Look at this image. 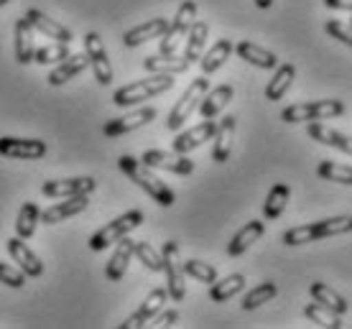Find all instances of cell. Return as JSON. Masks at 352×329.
I'll use <instances>...</instances> for the list:
<instances>
[{"mask_svg":"<svg viewBox=\"0 0 352 329\" xmlns=\"http://www.w3.org/2000/svg\"><path fill=\"white\" fill-rule=\"evenodd\" d=\"M118 166H120V171H123L125 177L131 179L135 187H141L156 205L171 207L176 202L174 192L166 187V181H161V179L138 159H133V156H120V159H118Z\"/></svg>","mask_w":352,"mask_h":329,"instance_id":"cell-1","label":"cell"},{"mask_svg":"<svg viewBox=\"0 0 352 329\" xmlns=\"http://www.w3.org/2000/svg\"><path fill=\"white\" fill-rule=\"evenodd\" d=\"M174 87V74H153V77H146V80L131 82L115 92L113 102L118 107H133L141 105L143 100L159 98L164 92Z\"/></svg>","mask_w":352,"mask_h":329,"instance_id":"cell-2","label":"cell"},{"mask_svg":"<svg viewBox=\"0 0 352 329\" xmlns=\"http://www.w3.org/2000/svg\"><path fill=\"white\" fill-rule=\"evenodd\" d=\"M350 227H352L350 217H347V214H340V217H329V220H319V223L301 225V227L286 230L281 240L286 242V245H304V242H314V240H322V238L344 235V232H350Z\"/></svg>","mask_w":352,"mask_h":329,"instance_id":"cell-3","label":"cell"},{"mask_svg":"<svg viewBox=\"0 0 352 329\" xmlns=\"http://www.w3.org/2000/svg\"><path fill=\"white\" fill-rule=\"evenodd\" d=\"M143 223H146V214H143L141 209H131V212L120 214V217H115L113 223H107L105 227H100V230L89 238V248L95 250V253L110 248L113 242L125 238V235L131 230H135V227H141Z\"/></svg>","mask_w":352,"mask_h":329,"instance_id":"cell-4","label":"cell"},{"mask_svg":"<svg viewBox=\"0 0 352 329\" xmlns=\"http://www.w3.org/2000/svg\"><path fill=\"white\" fill-rule=\"evenodd\" d=\"M344 115L342 100H317V102H299L281 110L283 123H304V120H327V117Z\"/></svg>","mask_w":352,"mask_h":329,"instance_id":"cell-5","label":"cell"},{"mask_svg":"<svg viewBox=\"0 0 352 329\" xmlns=\"http://www.w3.org/2000/svg\"><path fill=\"white\" fill-rule=\"evenodd\" d=\"M161 260H164V273H166V294L174 299V302H184L186 296V276L182 271V253H179V245L174 240L164 242L161 248Z\"/></svg>","mask_w":352,"mask_h":329,"instance_id":"cell-6","label":"cell"},{"mask_svg":"<svg viewBox=\"0 0 352 329\" xmlns=\"http://www.w3.org/2000/svg\"><path fill=\"white\" fill-rule=\"evenodd\" d=\"M194 21H197V3L194 0H184L179 5V10H176L174 21L168 23L164 36H161V54H174L176 46L186 38Z\"/></svg>","mask_w":352,"mask_h":329,"instance_id":"cell-7","label":"cell"},{"mask_svg":"<svg viewBox=\"0 0 352 329\" xmlns=\"http://www.w3.org/2000/svg\"><path fill=\"white\" fill-rule=\"evenodd\" d=\"M207 87H210V82L207 80H194L189 87H186V92L179 98V102L174 105V110L168 113L166 117V131H179L182 125L192 117V113L197 110V105H199V100L204 98V92H207Z\"/></svg>","mask_w":352,"mask_h":329,"instance_id":"cell-8","label":"cell"},{"mask_svg":"<svg viewBox=\"0 0 352 329\" xmlns=\"http://www.w3.org/2000/svg\"><path fill=\"white\" fill-rule=\"evenodd\" d=\"M85 54H87L89 59V67L95 71V80L100 84H110L113 82V67H110V59H107V52H105V41L100 38V34H87L85 36Z\"/></svg>","mask_w":352,"mask_h":329,"instance_id":"cell-9","label":"cell"},{"mask_svg":"<svg viewBox=\"0 0 352 329\" xmlns=\"http://www.w3.org/2000/svg\"><path fill=\"white\" fill-rule=\"evenodd\" d=\"M141 163H146L148 169H161L171 171L179 177H189L194 171V161H189L184 153H168V151H143Z\"/></svg>","mask_w":352,"mask_h":329,"instance_id":"cell-10","label":"cell"},{"mask_svg":"<svg viewBox=\"0 0 352 329\" xmlns=\"http://www.w3.org/2000/svg\"><path fill=\"white\" fill-rule=\"evenodd\" d=\"M156 115H159L156 107H141V110H133V113H128V115H123V117L107 120L105 128H102V133H105V138H118V135L133 133V131H138L143 125H148Z\"/></svg>","mask_w":352,"mask_h":329,"instance_id":"cell-11","label":"cell"},{"mask_svg":"<svg viewBox=\"0 0 352 329\" xmlns=\"http://www.w3.org/2000/svg\"><path fill=\"white\" fill-rule=\"evenodd\" d=\"M0 156L18 161H36L46 156V143L36 138H0Z\"/></svg>","mask_w":352,"mask_h":329,"instance_id":"cell-12","label":"cell"},{"mask_svg":"<svg viewBox=\"0 0 352 329\" xmlns=\"http://www.w3.org/2000/svg\"><path fill=\"white\" fill-rule=\"evenodd\" d=\"M97 181L92 177H77V179H59V181H44V196L52 199H64V196H77V194H89L95 192Z\"/></svg>","mask_w":352,"mask_h":329,"instance_id":"cell-13","label":"cell"},{"mask_svg":"<svg viewBox=\"0 0 352 329\" xmlns=\"http://www.w3.org/2000/svg\"><path fill=\"white\" fill-rule=\"evenodd\" d=\"M87 207H89L87 194L64 196V202H56V205H52L49 209H44V212H38V223H44V225L64 223L67 217H74V214L85 212Z\"/></svg>","mask_w":352,"mask_h":329,"instance_id":"cell-14","label":"cell"},{"mask_svg":"<svg viewBox=\"0 0 352 329\" xmlns=\"http://www.w3.org/2000/svg\"><path fill=\"white\" fill-rule=\"evenodd\" d=\"M166 299H168L166 288H153V291L146 296V302L141 304V309L133 314V317H128L123 324H118V327H120V329H141V327H146V321H151L156 314L161 312V309H164Z\"/></svg>","mask_w":352,"mask_h":329,"instance_id":"cell-15","label":"cell"},{"mask_svg":"<svg viewBox=\"0 0 352 329\" xmlns=\"http://www.w3.org/2000/svg\"><path fill=\"white\" fill-rule=\"evenodd\" d=\"M214 128H217L214 120H202L199 125H194V128H189L184 133H179L174 138V153H184L186 156V153H192L194 148L204 146L207 141H212Z\"/></svg>","mask_w":352,"mask_h":329,"instance_id":"cell-16","label":"cell"},{"mask_svg":"<svg viewBox=\"0 0 352 329\" xmlns=\"http://www.w3.org/2000/svg\"><path fill=\"white\" fill-rule=\"evenodd\" d=\"M235 131H238V117L235 115H228L222 117L217 128H214V151H212V161H217V163H225L230 159V153H232V141H235Z\"/></svg>","mask_w":352,"mask_h":329,"instance_id":"cell-17","label":"cell"},{"mask_svg":"<svg viewBox=\"0 0 352 329\" xmlns=\"http://www.w3.org/2000/svg\"><path fill=\"white\" fill-rule=\"evenodd\" d=\"M8 253H10V258L16 260L18 268H21L26 276L38 278L41 273H44V263L38 260V256H36L34 250L28 248L21 238H10V240H8Z\"/></svg>","mask_w":352,"mask_h":329,"instance_id":"cell-18","label":"cell"},{"mask_svg":"<svg viewBox=\"0 0 352 329\" xmlns=\"http://www.w3.org/2000/svg\"><path fill=\"white\" fill-rule=\"evenodd\" d=\"M232 95H235V89L230 87V84H220V87H214V89H207L204 98L199 100V105H197L199 107V115H202L204 120H214V117L230 105Z\"/></svg>","mask_w":352,"mask_h":329,"instance_id":"cell-19","label":"cell"},{"mask_svg":"<svg viewBox=\"0 0 352 329\" xmlns=\"http://www.w3.org/2000/svg\"><path fill=\"white\" fill-rule=\"evenodd\" d=\"M87 64H89V59H87V54L82 52V54H69L67 59H62L59 62V67L56 69H52V74L46 77L49 80V84L52 87H62V84H67L69 80H74L77 74H82V71L87 69Z\"/></svg>","mask_w":352,"mask_h":329,"instance_id":"cell-20","label":"cell"},{"mask_svg":"<svg viewBox=\"0 0 352 329\" xmlns=\"http://www.w3.org/2000/svg\"><path fill=\"white\" fill-rule=\"evenodd\" d=\"M26 21L34 26V31H41L46 38H54V41H62V44H69L72 41V31L69 28H64L62 23H56L54 18H49L46 13L41 10H26Z\"/></svg>","mask_w":352,"mask_h":329,"instance_id":"cell-21","label":"cell"},{"mask_svg":"<svg viewBox=\"0 0 352 329\" xmlns=\"http://www.w3.org/2000/svg\"><path fill=\"white\" fill-rule=\"evenodd\" d=\"M133 245H135V240H131L128 235L118 240V250L110 256V260H107V266H105L107 281H113L115 284V281H120V278L125 276V271H128L131 258H133Z\"/></svg>","mask_w":352,"mask_h":329,"instance_id":"cell-22","label":"cell"},{"mask_svg":"<svg viewBox=\"0 0 352 329\" xmlns=\"http://www.w3.org/2000/svg\"><path fill=\"white\" fill-rule=\"evenodd\" d=\"M166 26H168L166 18H151V21H146L141 26L131 28L128 34H123V44L128 46V49H135V46L146 44L151 38H161L164 31H166Z\"/></svg>","mask_w":352,"mask_h":329,"instance_id":"cell-23","label":"cell"},{"mask_svg":"<svg viewBox=\"0 0 352 329\" xmlns=\"http://www.w3.org/2000/svg\"><path fill=\"white\" fill-rule=\"evenodd\" d=\"M232 52H238L240 59H245L248 64H253L258 69H276L278 67V56L263 46L253 44V41H240Z\"/></svg>","mask_w":352,"mask_h":329,"instance_id":"cell-24","label":"cell"},{"mask_svg":"<svg viewBox=\"0 0 352 329\" xmlns=\"http://www.w3.org/2000/svg\"><path fill=\"white\" fill-rule=\"evenodd\" d=\"M265 232V223H261V220H250V223L243 227V230L232 238V240L228 242V256L230 258H238V256H243L253 242L261 240V235Z\"/></svg>","mask_w":352,"mask_h":329,"instance_id":"cell-25","label":"cell"},{"mask_svg":"<svg viewBox=\"0 0 352 329\" xmlns=\"http://www.w3.org/2000/svg\"><path fill=\"white\" fill-rule=\"evenodd\" d=\"M143 69L151 74H182L189 69V62L184 56H176V54H159V56H146Z\"/></svg>","mask_w":352,"mask_h":329,"instance_id":"cell-26","label":"cell"},{"mask_svg":"<svg viewBox=\"0 0 352 329\" xmlns=\"http://www.w3.org/2000/svg\"><path fill=\"white\" fill-rule=\"evenodd\" d=\"M307 135L311 138V141L322 143V146H332V148H337V151H342V153L352 151L347 135H342L340 131H335V128H327V125L317 123V120H314V123H309Z\"/></svg>","mask_w":352,"mask_h":329,"instance_id":"cell-27","label":"cell"},{"mask_svg":"<svg viewBox=\"0 0 352 329\" xmlns=\"http://www.w3.org/2000/svg\"><path fill=\"white\" fill-rule=\"evenodd\" d=\"M34 26L28 23L26 18H18L16 21V62L18 64H31L34 62Z\"/></svg>","mask_w":352,"mask_h":329,"instance_id":"cell-28","label":"cell"},{"mask_svg":"<svg viewBox=\"0 0 352 329\" xmlns=\"http://www.w3.org/2000/svg\"><path fill=\"white\" fill-rule=\"evenodd\" d=\"M232 41L230 38H220L217 44H212L207 49V54L199 56V67H202V74H212V71H217L220 67L228 64V59L232 56Z\"/></svg>","mask_w":352,"mask_h":329,"instance_id":"cell-29","label":"cell"},{"mask_svg":"<svg viewBox=\"0 0 352 329\" xmlns=\"http://www.w3.org/2000/svg\"><path fill=\"white\" fill-rule=\"evenodd\" d=\"M207 34H210V26L204 21H194L189 34H186V44H184V59L189 64L199 62V56L204 54V46H207Z\"/></svg>","mask_w":352,"mask_h":329,"instance_id":"cell-30","label":"cell"},{"mask_svg":"<svg viewBox=\"0 0 352 329\" xmlns=\"http://www.w3.org/2000/svg\"><path fill=\"white\" fill-rule=\"evenodd\" d=\"M309 294H311V299L317 304H322V306H327L329 312H335V314H347V299L344 296H340L335 291V288H329L327 284H322V281H317V284H311V288H309Z\"/></svg>","mask_w":352,"mask_h":329,"instance_id":"cell-31","label":"cell"},{"mask_svg":"<svg viewBox=\"0 0 352 329\" xmlns=\"http://www.w3.org/2000/svg\"><path fill=\"white\" fill-rule=\"evenodd\" d=\"M294 77H296V67L294 64H281V67H276V74H273V80L268 82V87H265V98L276 102V100H281L289 87L294 84Z\"/></svg>","mask_w":352,"mask_h":329,"instance_id":"cell-32","label":"cell"},{"mask_svg":"<svg viewBox=\"0 0 352 329\" xmlns=\"http://www.w3.org/2000/svg\"><path fill=\"white\" fill-rule=\"evenodd\" d=\"M245 288V276L243 273H230V276H225L222 281H214L210 288V299L214 304H222L228 302V299H232L235 294H240Z\"/></svg>","mask_w":352,"mask_h":329,"instance_id":"cell-33","label":"cell"},{"mask_svg":"<svg viewBox=\"0 0 352 329\" xmlns=\"http://www.w3.org/2000/svg\"><path fill=\"white\" fill-rule=\"evenodd\" d=\"M289 196H291V189L286 184H276V187L268 192L265 196V205H263V217L271 223V220H278L289 205Z\"/></svg>","mask_w":352,"mask_h":329,"instance_id":"cell-34","label":"cell"},{"mask_svg":"<svg viewBox=\"0 0 352 329\" xmlns=\"http://www.w3.org/2000/svg\"><path fill=\"white\" fill-rule=\"evenodd\" d=\"M304 314H307L309 321H314V324H319V327H329V329H340L344 327L342 319H340V314L329 312L327 306H322V304H307L304 306Z\"/></svg>","mask_w":352,"mask_h":329,"instance_id":"cell-35","label":"cell"},{"mask_svg":"<svg viewBox=\"0 0 352 329\" xmlns=\"http://www.w3.org/2000/svg\"><path fill=\"white\" fill-rule=\"evenodd\" d=\"M36 225H38V207H36L34 202H26V205L21 207L18 220H16L18 238H21V240H28V238L36 232Z\"/></svg>","mask_w":352,"mask_h":329,"instance_id":"cell-36","label":"cell"},{"mask_svg":"<svg viewBox=\"0 0 352 329\" xmlns=\"http://www.w3.org/2000/svg\"><path fill=\"white\" fill-rule=\"evenodd\" d=\"M276 294H278L276 284H273V281H265V284H261V286H256V288H250V291H248L245 299H243V309H245V312H253V309H258L261 304L271 302Z\"/></svg>","mask_w":352,"mask_h":329,"instance_id":"cell-37","label":"cell"},{"mask_svg":"<svg viewBox=\"0 0 352 329\" xmlns=\"http://www.w3.org/2000/svg\"><path fill=\"white\" fill-rule=\"evenodd\" d=\"M69 56V44H62V41H56V44H49V46H41V49H36L34 52V62L36 64H59L62 59Z\"/></svg>","mask_w":352,"mask_h":329,"instance_id":"cell-38","label":"cell"},{"mask_svg":"<svg viewBox=\"0 0 352 329\" xmlns=\"http://www.w3.org/2000/svg\"><path fill=\"white\" fill-rule=\"evenodd\" d=\"M133 256H138V260H141L148 271H153V273H161V268H164L161 253L153 248V245H148L146 240H141V242H135V245H133Z\"/></svg>","mask_w":352,"mask_h":329,"instance_id":"cell-39","label":"cell"},{"mask_svg":"<svg viewBox=\"0 0 352 329\" xmlns=\"http://www.w3.org/2000/svg\"><path fill=\"white\" fill-rule=\"evenodd\" d=\"M317 171H319V177L327 179V181H337V184H352L350 166H342V163H335V161H322Z\"/></svg>","mask_w":352,"mask_h":329,"instance_id":"cell-40","label":"cell"},{"mask_svg":"<svg viewBox=\"0 0 352 329\" xmlns=\"http://www.w3.org/2000/svg\"><path fill=\"white\" fill-rule=\"evenodd\" d=\"M182 271H184V276H192L197 281H202V284H214L217 281L214 266L202 263V260H186V263H182Z\"/></svg>","mask_w":352,"mask_h":329,"instance_id":"cell-41","label":"cell"},{"mask_svg":"<svg viewBox=\"0 0 352 329\" xmlns=\"http://www.w3.org/2000/svg\"><path fill=\"white\" fill-rule=\"evenodd\" d=\"M0 284L10 286V288H23L26 286V273L6 266V263H0Z\"/></svg>","mask_w":352,"mask_h":329,"instance_id":"cell-42","label":"cell"},{"mask_svg":"<svg viewBox=\"0 0 352 329\" xmlns=\"http://www.w3.org/2000/svg\"><path fill=\"white\" fill-rule=\"evenodd\" d=\"M324 31L329 36H332V38H337L340 44H344V46L352 44V31L347 26H344V23H340V21H327V23H324Z\"/></svg>","mask_w":352,"mask_h":329,"instance_id":"cell-43","label":"cell"},{"mask_svg":"<svg viewBox=\"0 0 352 329\" xmlns=\"http://www.w3.org/2000/svg\"><path fill=\"white\" fill-rule=\"evenodd\" d=\"M176 319H179V312H174V309H168V312H164V309H161V312L156 314V319H153V324H156V327H174Z\"/></svg>","mask_w":352,"mask_h":329,"instance_id":"cell-44","label":"cell"},{"mask_svg":"<svg viewBox=\"0 0 352 329\" xmlns=\"http://www.w3.org/2000/svg\"><path fill=\"white\" fill-rule=\"evenodd\" d=\"M327 8H335V10H350L352 8V0H324Z\"/></svg>","mask_w":352,"mask_h":329,"instance_id":"cell-45","label":"cell"},{"mask_svg":"<svg viewBox=\"0 0 352 329\" xmlns=\"http://www.w3.org/2000/svg\"><path fill=\"white\" fill-rule=\"evenodd\" d=\"M256 5H258L261 10H268V8L273 5V0H256Z\"/></svg>","mask_w":352,"mask_h":329,"instance_id":"cell-46","label":"cell"},{"mask_svg":"<svg viewBox=\"0 0 352 329\" xmlns=\"http://www.w3.org/2000/svg\"><path fill=\"white\" fill-rule=\"evenodd\" d=\"M6 3H8V0H0V8H3V5H6Z\"/></svg>","mask_w":352,"mask_h":329,"instance_id":"cell-47","label":"cell"}]
</instances>
